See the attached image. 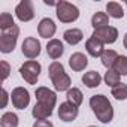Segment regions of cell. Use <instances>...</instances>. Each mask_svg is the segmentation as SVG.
Here are the masks:
<instances>
[{
  "label": "cell",
  "mask_w": 127,
  "mask_h": 127,
  "mask_svg": "<svg viewBox=\"0 0 127 127\" xmlns=\"http://www.w3.org/2000/svg\"><path fill=\"white\" fill-rule=\"evenodd\" d=\"M14 26H15V23H14V18L11 14L3 12L0 15V30H6V29H11Z\"/></svg>",
  "instance_id": "obj_26"
},
{
  "label": "cell",
  "mask_w": 127,
  "mask_h": 127,
  "mask_svg": "<svg viewBox=\"0 0 127 127\" xmlns=\"http://www.w3.org/2000/svg\"><path fill=\"white\" fill-rule=\"evenodd\" d=\"M11 99H12V105L17 109H26L27 105L30 103V94H29V91L24 87L14 88L12 94H11Z\"/></svg>",
  "instance_id": "obj_7"
},
{
  "label": "cell",
  "mask_w": 127,
  "mask_h": 127,
  "mask_svg": "<svg viewBox=\"0 0 127 127\" xmlns=\"http://www.w3.org/2000/svg\"><path fill=\"white\" fill-rule=\"evenodd\" d=\"M63 37H64V40L69 43V45H76L82 40L84 34L79 29H70V30H66L64 34H63Z\"/></svg>",
  "instance_id": "obj_17"
},
{
  "label": "cell",
  "mask_w": 127,
  "mask_h": 127,
  "mask_svg": "<svg viewBox=\"0 0 127 127\" xmlns=\"http://www.w3.org/2000/svg\"><path fill=\"white\" fill-rule=\"evenodd\" d=\"M120 78H121V75L117 73V72H114L112 69L105 73V82L108 85H111V87H115L117 84H120Z\"/></svg>",
  "instance_id": "obj_27"
},
{
  "label": "cell",
  "mask_w": 127,
  "mask_h": 127,
  "mask_svg": "<svg viewBox=\"0 0 127 127\" xmlns=\"http://www.w3.org/2000/svg\"><path fill=\"white\" fill-rule=\"evenodd\" d=\"M82 82H84V85H87L88 88H94V87H99V85H100V82H102V76H100L99 72H96V70H90V72L84 73V76H82Z\"/></svg>",
  "instance_id": "obj_16"
},
{
  "label": "cell",
  "mask_w": 127,
  "mask_h": 127,
  "mask_svg": "<svg viewBox=\"0 0 127 127\" xmlns=\"http://www.w3.org/2000/svg\"><path fill=\"white\" fill-rule=\"evenodd\" d=\"M18 36H20V29H18L17 24L14 27H11V29L2 30V36H0V51L3 54L12 52L15 45H17Z\"/></svg>",
  "instance_id": "obj_3"
},
{
  "label": "cell",
  "mask_w": 127,
  "mask_h": 127,
  "mask_svg": "<svg viewBox=\"0 0 127 127\" xmlns=\"http://www.w3.org/2000/svg\"><path fill=\"white\" fill-rule=\"evenodd\" d=\"M21 51L27 58L33 60L40 54V42L36 37H26L21 45Z\"/></svg>",
  "instance_id": "obj_10"
},
{
  "label": "cell",
  "mask_w": 127,
  "mask_h": 127,
  "mask_svg": "<svg viewBox=\"0 0 127 127\" xmlns=\"http://www.w3.org/2000/svg\"><path fill=\"white\" fill-rule=\"evenodd\" d=\"M108 24H109V15L105 12H96L91 18V26L94 27V30L108 27Z\"/></svg>",
  "instance_id": "obj_18"
},
{
  "label": "cell",
  "mask_w": 127,
  "mask_h": 127,
  "mask_svg": "<svg viewBox=\"0 0 127 127\" xmlns=\"http://www.w3.org/2000/svg\"><path fill=\"white\" fill-rule=\"evenodd\" d=\"M20 75L27 84H37V78L40 75V64L34 60H29L20 67Z\"/></svg>",
  "instance_id": "obj_5"
},
{
  "label": "cell",
  "mask_w": 127,
  "mask_h": 127,
  "mask_svg": "<svg viewBox=\"0 0 127 127\" xmlns=\"http://www.w3.org/2000/svg\"><path fill=\"white\" fill-rule=\"evenodd\" d=\"M126 5H127V3H126Z\"/></svg>",
  "instance_id": "obj_33"
},
{
  "label": "cell",
  "mask_w": 127,
  "mask_h": 127,
  "mask_svg": "<svg viewBox=\"0 0 127 127\" xmlns=\"http://www.w3.org/2000/svg\"><path fill=\"white\" fill-rule=\"evenodd\" d=\"M57 18L61 23H73L79 18V9L69 2H58L57 5Z\"/></svg>",
  "instance_id": "obj_4"
},
{
  "label": "cell",
  "mask_w": 127,
  "mask_h": 127,
  "mask_svg": "<svg viewBox=\"0 0 127 127\" xmlns=\"http://www.w3.org/2000/svg\"><path fill=\"white\" fill-rule=\"evenodd\" d=\"M66 97H67V102L72 103V105H75V106H79L82 103V93H81L79 88H70L67 91Z\"/></svg>",
  "instance_id": "obj_23"
},
{
  "label": "cell",
  "mask_w": 127,
  "mask_h": 127,
  "mask_svg": "<svg viewBox=\"0 0 127 127\" xmlns=\"http://www.w3.org/2000/svg\"><path fill=\"white\" fill-rule=\"evenodd\" d=\"M15 15L23 23H27V21L33 20L34 9H33V5H32L30 0H21V2L17 5V8H15Z\"/></svg>",
  "instance_id": "obj_8"
},
{
  "label": "cell",
  "mask_w": 127,
  "mask_h": 127,
  "mask_svg": "<svg viewBox=\"0 0 127 127\" xmlns=\"http://www.w3.org/2000/svg\"><path fill=\"white\" fill-rule=\"evenodd\" d=\"M87 64H88V58H87L82 52H75V54H72L70 58H69V66H70L72 70H75V72L84 70V69L87 67Z\"/></svg>",
  "instance_id": "obj_13"
},
{
  "label": "cell",
  "mask_w": 127,
  "mask_h": 127,
  "mask_svg": "<svg viewBox=\"0 0 127 127\" xmlns=\"http://www.w3.org/2000/svg\"><path fill=\"white\" fill-rule=\"evenodd\" d=\"M112 70L120 73V75H127V57L126 55H118V58L115 60Z\"/></svg>",
  "instance_id": "obj_22"
},
{
  "label": "cell",
  "mask_w": 127,
  "mask_h": 127,
  "mask_svg": "<svg viewBox=\"0 0 127 127\" xmlns=\"http://www.w3.org/2000/svg\"><path fill=\"white\" fill-rule=\"evenodd\" d=\"M46 52L48 55L52 58V60H57L63 55V52H64V46H63L61 40L58 39H51L46 45Z\"/></svg>",
  "instance_id": "obj_15"
},
{
  "label": "cell",
  "mask_w": 127,
  "mask_h": 127,
  "mask_svg": "<svg viewBox=\"0 0 127 127\" xmlns=\"http://www.w3.org/2000/svg\"><path fill=\"white\" fill-rule=\"evenodd\" d=\"M90 108L93 109L94 115L97 117V120L100 123H111L114 118V108L111 105V102L108 100V97H105L103 94H96L91 96L90 99Z\"/></svg>",
  "instance_id": "obj_1"
},
{
  "label": "cell",
  "mask_w": 127,
  "mask_h": 127,
  "mask_svg": "<svg viewBox=\"0 0 127 127\" xmlns=\"http://www.w3.org/2000/svg\"><path fill=\"white\" fill-rule=\"evenodd\" d=\"M32 114H33V117H34L36 120H46V118H49V117L52 115V109H48V108H45V106L36 103V105L33 106Z\"/></svg>",
  "instance_id": "obj_20"
},
{
  "label": "cell",
  "mask_w": 127,
  "mask_h": 127,
  "mask_svg": "<svg viewBox=\"0 0 127 127\" xmlns=\"http://www.w3.org/2000/svg\"><path fill=\"white\" fill-rule=\"evenodd\" d=\"M100 58H102V64L105 67H112L114 63H115V60L118 58V54L115 51H112V49H108V51L103 52V55Z\"/></svg>",
  "instance_id": "obj_24"
},
{
  "label": "cell",
  "mask_w": 127,
  "mask_h": 127,
  "mask_svg": "<svg viewBox=\"0 0 127 127\" xmlns=\"http://www.w3.org/2000/svg\"><path fill=\"white\" fill-rule=\"evenodd\" d=\"M111 93H112V96L117 100H124V99H127V85L123 84V82H120L115 87H112V91Z\"/></svg>",
  "instance_id": "obj_25"
},
{
  "label": "cell",
  "mask_w": 127,
  "mask_h": 127,
  "mask_svg": "<svg viewBox=\"0 0 127 127\" xmlns=\"http://www.w3.org/2000/svg\"><path fill=\"white\" fill-rule=\"evenodd\" d=\"M0 67H2V82L9 76V73H11V66H9V63L8 61H0Z\"/></svg>",
  "instance_id": "obj_28"
},
{
  "label": "cell",
  "mask_w": 127,
  "mask_h": 127,
  "mask_svg": "<svg viewBox=\"0 0 127 127\" xmlns=\"http://www.w3.org/2000/svg\"><path fill=\"white\" fill-rule=\"evenodd\" d=\"M2 127H18V115L14 112H5L0 118Z\"/></svg>",
  "instance_id": "obj_19"
},
{
  "label": "cell",
  "mask_w": 127,
  "mask_h": 127,
  "mask_svg": "<svg viewBox=\"0 0 127 127\" xmlns=\"http://www.w3.org/2000/svg\"><path fill=\"white\" fill-rule=\"evenodd\" d=\"M85 49L87 52L91 55V57H102L105 49H103V43L100 40H97L96 37H90L87 42H85Z\"/></svg>",
  "instance_id": "obj_14"
},
{
  "label": "cell",
  "mask_w": 127,
  "mask_h": 127,
  "mask_svg": "<svg viewBox=\"0 0 127 127\" xmlns=\"http://www.w3.org/2000/svg\"><path fill=\"white\" fill-rule=\"evenodd\" d=\"M93 37H96L102 43H114L118 37V30L115 27H111V26L103 27V29H97L93 32Z\"/></svg>",
  "instance_id": "obj_9"
},
{
  "label": "cell",
  "mask_w": 127,
  "mask_h": 127,
  "mask_svg": "<svg viewBox=\"0 0 127 127\" xmlns=\"http://www.w3.org/2000/svg\"><path fill=\"white\" fill-rule=\"evenodd\" d=\"M90 127H94V126H90Z\"/></svg>",
  "instance_id": "obj_32"
},
{
  "label": "cell",
  "mask_w": 127,
  "mask_h": 127,
  "mask_svg": "<svg viewBox=\"0 0 127 127\" xmlns=\"http://www.w3.org/2000/svg\"><path fill=\"white\" fill-rule=\"evenodd\" d=\"M123 45H124V48L127 49V33H126V36H124V40H123Z\"/></svg>",
  "instance_id": "obj_31"
},
{
  "label": "cell",
  "mask_w": 127,
  "mask_h": 127,
  "mask_svg": "<svg viewBox=\"0 0 127 127\" xmlns=\"http://www.w3.org/2000/svg\"><path fill=\"white\" fill-rule=\"evenodd\" d=\"M106 11H108V15L112 17V18H123L124 17V12H123V6L117 2H109L106 5Z\"/></svg>",
  "instance_id": "obj_21"
},
{
  "label": "cell",
  "mask_w": 127,
  "mask_h": 127,
  "mask_svg": "<svg viewBox=\"0 0 127 127\" xmlns=\"http://www.w3.org/2000/svg\"><path fill=\"white\" fill-rule=\"evenodd\" d=\"M48 73H49V78L57 91H69L70 90V78L64 72V67H63L61 63H58V61L51 63L48 67Z\"/></svg>",
  "instance_id": "obj_2"
},
{
  "label": "cell",
  "mask_w": 127,
  "mask_h": 127,
  "mask_svg": "<svg viewBox=\"0 0 127 127\" xmlns=\"http://www.w3.org/2000/svg\"><path fill=\"white\" fill-rule=\"evenodd\" d=\"M8 99H9V94H8V91L3 88V90H2V108H6V105H8Z\"/></svg>",
  "instance_id": "obj_30"
},
{
  "label": "cell",
  "mask_w": 127,
  "mask_h": 127,
  "mask_svg": "<svg viewBox=\"0 0 127 127\" xmlns=\"http://www.w3.org/2000/svg\"><path fill=\"white\" fill-rule=\"evenodd\" d=\"M58 117H60V120L66 121V123L76 120V117H78V106H75V105H72L69 102L61 103L60 108H58Z\"/></svg>",
  "instance_id": "obj_11"
},
{
  "label": "cell",
  "mask_w": 127,
  "mask_h": 127,
  "mask_svg": "<svg viewBox=\"0 0 127 127\" xmlns=\"http://www.w3.org/2000/svg\"><path fill=\"white\" fill-rule=\"evenodd\" d=\"M55 30H57V27H55V24H54V21L51 18H43L37 26V33L43 39L52 37L55 34Z\"/></svg>",
  "instance_id": "obj_12"
},
{
  "label": "cell",
  "mask_w": 127,
  "mask_h": 127,
  "mask_svg": "<svg viewBox=\"0 0 127 127\" xmlns=\"http://www.w3.org/2000/svg\"><path fill=\"white\" fill-rule=\"evenodd\" d=\"M33 127H54V126L48 120H36V123L33 124Z\"/></svg>",
  "instance_id": "obj_29"
},
{
  "label": "cell",
  "mask_w": 127,
  "mask_h": 127,
  "mask_svg": "<svg viewBox=\"0 0 127 127\" xmlns=\"http://www.w3.org/2000/svg\"><path fill=\"white\" fill-rule=\"evenodd\" d=\"M36 100L39 105H42L48 109H54V106L57 103V94L46 87H39V88H36Z\"/></svg>",
  "instance_id": "obj_6"
}]
</instances>
